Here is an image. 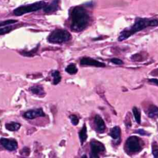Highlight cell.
Listing matches in <instances>:
<instances>
[{
	"mask_svg": "<svg viewBox=\"0 0 158 158\" xmlns=\"http://www.w3.org/2000/svg\"><path fill=\"white\" fill-rule=\"evenodd\" d=\"M158 25V20L157 19H151L147 18H136L135 19V23L129 27L128 28L125 29L123 30L118 38V40L119 41H122L125 40L132 35L135 34V33L143 29L148 27H155Z\"/></svg>",
	"mask_w": 158,
	"mask_h": 158,
	"instance_id": "1",
	"label": "cell"
},
{
	"mask_svg": "<svg viewBox=\"0 0 158 158\" xmlns=\"http://www.w3.org/2000/svg\"><path fill=\"white\" fill-rule=\"evenodd\" d=\"M71 29L74 31H80L87 26L89 17L86 10L81 6L75 7L70 14Z\"/></svg>",
	"mask_w": 158,
	"mask_h": 158,
	"instance_id": "2",
	"label": "cell"
},
{
	"mask_svg": "<svg viewBox=\"0 0 158 158\" xmlns=\"http://www.w3.org/2000/svg\"><path fill=\"white\" fill-rule=\"evenodd\" d=\"M70 38V33L64 29H56L49 35L48 40L52 43H62Z\"/></svg>",
	"mask_w": 158,
	"mask_h": 158,
	"instance_id": "3",
	"label": "cell"
},
{
	"mask_svg": "<svg viewBox=\"0 0 158 158\" xmlns=\"http://www.w3.org/2000/svg\"><path fill=\"white\" fill-rule=\"evenodd\" d=\"M46 6V3L44 1H38L31 4L27 6H22L16 8L14 10V14L15 15L20 16L23 15L26 13H29L31 12H35L38 10L42 8H44Z\"/></svg>",
	"mask_w": 158,
	"mask_h": 158,
	"instance_id": "4",
	"label": "cell"
},
{
	"mask_svg": "<svg viewBox=\"0 0 158 158\" xmlns=\"http://www.w3.org/2000/svg\"><path fill=\"white\" fill-rule=\"evenodd\" d=\"M125 146L130 152H138L142 149L141 140L138 137L135 136H131L127 139Z\"/></svg>",
	"mask_w": 158,
	"mask_h": 158,
	"instance_id": "5",
	"label": "cell"
},
{
	"mask_svg": "<svg viewBox=\"0 0 158 158\" xmlns=\"http://www.w3.org/2000/svg\"><path fill=\"white\" fill-rule=\"evenodd\" d=\"M91 157H99L98 154L103 152L105 150V147L103 144L97 140L93 139L91 143Z\"/></svg>",
	"mask_w": 158,
	"mask_h": 158,
	"instance_id": "6",
	"label": "cell"
},
{
	"mask_svg": "<svg viewBox=\"0 0 158 158\" xmlns=\"http://www.w3.org/2000/svg\"><path fill=\"white\" fill-rule=\"evenodd\" d=\"M0 144L7 150L9 151H14L17 148L18 144L15 140L10 139L4 138H2L0 139Z\"/></svg>",
	"mask_w": 158,
	"mask_h": 158,
	"instance_id": "7",
	"label": "cell"
},
{
	"mask_svg": "<svg viewBox=\"0 0 158 158\" xmlns=\"http://www.w3.org/2000/svg\"><path fill=\"white\" fill-rule=\"evenodd\" d=\"M23 116L28 119H33L37 117H44L45 114L41 108H39L25 112Z\"/></svg>",
	"mask_w": 158,
	"mask_h": 158,
	"instance_id": "8",
	"label": "cell"
},
{
	"mask_svg": "<svg viewBox=\"0 0 158 158\" xmlns=\"http://www.w3.org/2000/svg\"><path fill=\"white\" fill-rule=\"evenodd\" d=\"M80 64L82 65H91L98 67H105L104 63L89 57H83L80 60Z\"/></svg>",
	"mask_w": 158,
	"mask_h": 158,
	"instance_id": "9",
	"label": "cell"
},
{
	"mask_svg": "<svg viewBox=\"0 0 158 158\" xmlns=\"http://www.w3.org/2000/svg\"><path fill=\"white\" fill-rule=\"evenodd\" d=\"M94 123L96 125V130L99 133H102L106 129L105 123L103 119L99 115H96L94 117Z\"/></svg>",
	"mask_w": 158,
	"mask_h": 158,
	"instance_id": "10",
	"label": "cell"
},
{
	"mask_svg": "<svg viewBox=\"0 0 158 158\" xmlns=\"http://www.w3.org/2000/svg\"><path fill=\"white\" fill-rule=\"evenodd\" d=\"M58 2H59V0H53L50 4L48 6L46 5V6L43 8L44 12L50 13V12L56 11L57 9Z\"/></svg>",
	"mask_w": 158,
	"mask_h": 158,
	"instance_id": "11",
	"label": "cell"
},
{
	"mask_svg": "<svg viewBox=\"0 0 158 158\" xmlns=\"http://www.w3.org/2000/svg\"><path fill=\"white\" fill-rule=\"evenodd\" d=\"M110 136L115 140L118 141L120 138V129L118 127H113L110 131Z\"/></svg>",
	"mask_w": 158,
	"mask_h": 158,
	"instance_id": "12",
	"label": "cell"
},
{
	"mask_svg": "<svg viewBox=\"0 0 158 158\" xmlns=\"http://www.w3.org/2000/svg\"><path fill=\"white\" fill-rule=\"evenodd\" d=\"M148 115L150 118H156L158 117V107L155 106H151L148 111Z\"/></svg>",
	"mask_w": 158,
	"mask_h": 158,
	"instance_id": "13",
	"label": "cell"
},
{
	"mask_svg": "<svg viewBox=\"0 0 158 158\" xmlns=\"http://www.w3.org/2000/svg\"><path fill=\"white\" fill-rule=\"evenodd\" d=\"M5 127H6V128L9 131H17L20 128V125L19 123L12 122L6 123L5 125Z\"/></svg>",
	"mask_w": 158,
	"mask_h": 158,
	"instance_id": "14",
	"label": "cell"
},
{
	"mask_svg": "<svg viewBox=\"0 0 158 158\" xmlns=\"http://www.w3.org/2000/svg\"><path fill=\"white\" fill-rule=\"evenodd\" d=\"M86 131H87L86 127L85 124H84L82 128L81 129V130L79 132V137H80V142H81V144L86 140V138H87Z\"/></svg>",
	"mask_w": 158,
	"mask_h": 158,
	"instance_id": "15",
	"label": "cell"
},
{
	"mask_svg": "<svg viewBox=\"0 0 158 158\" xmlns=\"http://www.w3.org/2000/svg\"><path fill=\"white\" fill-rule=\"evenodd\" d=\"M132 112H133V115L135 117V120L136 121V122L138 123H141V114H140V111L139 110V109L136 107H133L132 109Z\"/></svg>",
	"mask_w": 158,
	"mask_h": 158,
	"instance_id": "16",
	"label": "cell"
},
{
	"mask_svg": "<svg viewBox=\"0 0 158 158\" xmlns=\"http://www.w3.org/2000/svg\"><path fill=\"white\" fill-rule=\"evenodd\" d=\"M52 76L54 77V81H53V83L54 85H57L58 84L60 80H61V77L60 75V73L59 71L57 70H55L52 73Z\"/></svg>",
	"mask_w": 158,
	"mask_h": 158,
	"instance_id": "17",
	"label": "cell"
},
{
	"mask_svg": "<svg viewBox=\"0 0 158 158\" xmlns=\"http://www.w3.org/2000/svg\"><path fill=\"white\" fill-rule=\"evenodd\" d=\"M77 68L74 64H70L65 69V71L70 74H74L77 72Z\"/></svg>",
	"mask_w": 158,
	"mask_h": 158,
	"instance_id": "18",
	"label": "cell"
},
{
	"mask_svg": "<svg viewBox=\"0 0 158 158\" xmlns=\"http://www.w3.org/2000/svg\"><path fill=\"white\" fill-rule=\"evenodd\" d=\"M30 90L33 93L36 94H42L43 93V88H41L40 86H32L31 88H30Z\"/></svg>",
	"mask_w": 158,
	"mask_h": 158,
	"instance_id": "19",
	"label": "cell"
},
{
	"mask_svg": "<svg viewBox=\"0 0 158 158\" xmlns=\"http://www.w3.org/2000/svg\"><path fill=\"white\" fill-rule=\"evenodd\" d=\"M152 152L154 157H158V145L156 142L152 143Z\"/></svg>",
	"mask_w": 158,
	"mask_h": 158,
	"instance_id": "20",
	"label": "cell"
},
{
	"mask_svg": "<svg viewBox=\"0 0 158 158\" xmlns=\"http://www.w3.org/2000/svg\"><path fill=\"white\" fill-rule=\"evenodd\" d=\"M17 22V20H12V19L6 20L5 21L0 22V27H3V26H6V25H9L10 24H13L14 23H16Z\"/></svg>",
	"mask_w": 158,
	"mask_h": 158,
	"instance_id": "21",
	"label": "cell"
},
{
	"mask_svg": "<svg viewBox=\"0 0 158 158\" xmlns=\"http://www.w3.org/2000/svg\"><path fill=\"white\" fill-rule=\"evenodd\" d=\"M12 28L11 26H6L0 28V35L9 33L12 30Z\"/></svg>",
	"mask_w": 158,
	"mask_h": 158,
	"instance_id": "22",
	"label": "cell"
},
{
	"mask_svg": "<svg viewBox=\"0 0 158 158\" xmlns=\"http://www.w3.org/2000/svg\"><path fill=\"white\" fill-rule=\"evenodd\" d=\"M70 119L71 120V122L73 125H77L78 122H79V120L78 118V117L75 115H70Z\"/></svg>",
	"mask_w": 158,
	"mask_h": 158,
	"instance_id": "23",
	"label": "cell"
},
{
	"mask_svg": "<svg viewBox=\"0 0 158 158\" xmlns=\"http://www.w3.org/2000/svg\"><path fill=\"white\" fill-rule=\"evenodd\" d=\"M110 62L116 65H122L123 64V61L118 58H112L110 59Z\"/></svg>",
	"mask_w": 158,
	"mask_h": 158,
	"instance_id": "24",
	"label": "cell"
},
{
	"mask_svg": "<svg viewBox=\"0 0 158 158\" xmlns=\"http://www.w3.org/2000/svg\"><path fill=\"white\" fill-rule=\"evenodd\" d=\"M136 133H137L141 135H148V133L143 129H139V130H136Z\"/></svg>",
	"mask_w": 158,
	"mask_h": 158,
	"instance_id": "25",
	"label": "cell"
},
{
	"mask_svg": "<svg viewBox=\"0 0 158 158\" xmlns=\"http://www.w3.org/2000/svg\"><path fill=\"white\" fill-rule=\"evenodd\" d=\"M150 82L156 85L157 86H158V79H156V78H151V79H149V80Z\"/></svg>",
	"mask_w": 158,
	"mask_h": 158,
	"instance_id": "26",
	"label": "cell"
}]
</instances>
